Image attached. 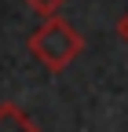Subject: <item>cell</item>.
I'll list each match as a JSON object with an SVG mask.
<instances>
[{
  "label": "cell",
  "instance_id": "7a4b0ae2",
  "mask_svg": "<svg viewBox=\"0 0 128 132\" xmlns=\"http://www.w3.org/2000/svg\"><path fill=\"white\" fill-rule=\"evenodd\" d=\"M0 132H40L33 118L15 106V103H0Z\"/></svg>",
  "mask_w": 128,
  "mask_h": 132
},
{
  "label": "cell",
  "instance_id": "3957f363",
  "mask_svg": "<svg viewBox=\"0 0 128 132\" xmlns=\"http://www.w3.org/2000/svg\"><path fill=\"white\" fill-rule=\"evenodd\" d=\"M26 4L33 7L37 15H44V19H48V15H59V7L66 4V0H26Z\"/></svg>",
  "mask_w": 128,
  "mask_h": 132
},
{
  "label": "cell",
  "instance_id": "6da1fadb",
  "mask_svg": "<svg viewBox=\"0 0 128 132\" xmlns=\"http://www.w3.org/2000/svg\"><path fill=\"white\" fill-rule=\"evenodd\" d=\"M29 52L40 66H48L51 73H62L66 66L84 52V37L77 33L66 19L59 15H48V19L29 33Z\"/></svg>",
  "mask_w": 128,
  "mask_h": 132
},
{
  "label": "cell",
  "instance_id": "277c9868",
  "mask_svg": "<svg viewBox=\"0 0 128 132\" xmlns=\"http://www.w3.org/2000/svg\"><path fill=\"white\" fill-rule=\"evenodd\" d=\"M117 37H121V40L128 44V11L121 15V22H117Z\"/></svg>",
  "mask_w": 128,
  "mask_h": 132
}]
</instances>
